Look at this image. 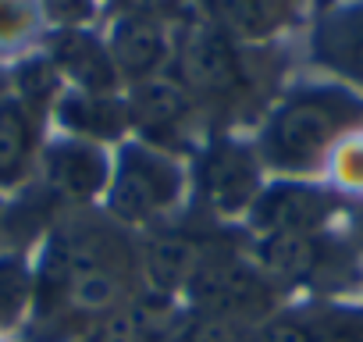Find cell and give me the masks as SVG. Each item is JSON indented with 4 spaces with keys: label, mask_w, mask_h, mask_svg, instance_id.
Masks as SVG:
<instances>
[{
    "label": "cell",
    "mask_w": 363,
    "mask_h": 342,
    "mask_svg": "<svg viewBox=\"0 0 363 342\" xmlns=\"http://www.w3.org/2000/svg\"><path fill=\"white\" fill-rule=\"evenodd\" d=\"M29 342H79L96 321L139 299V243L107 214L54 221L36 260Z\"/></svg>",
    "instance_id": "6da1fadb"
},
{
    "label": "cell",
    "mask_w": 363,
    "mask_h": 342,
    "mask_svg": "<svg viewBox=\"0 0 363 342\" xmlns=\"http://www.w3.org/2000/svg\"><path fill=\"white\" fill-rule=\"evenodd\" d=\"M363 128V96L342 82L292 89L264 121L257 146L260 164L281 171L285 179H303L320 171L335 146Z\"/></svg>",
    "instance_id": "7a4b0ae2"
},
{
    "label": "cell",
    "mask_w": 363,
    "mask_h": 342,
    "mask_svg": "<svg viewBox=\"0 0 363 342\" xmlns=\"http://www.w3.org/2000/svg\"><path fill=\"white\" fill-rule=\"evenodd\" d=\"M186 299L193 314H218L242 324H260L278 310V285L257 267L246 250L225 239H203L196 271L186 285Z\"/></svg>",
    "instance_id": "3957f363"
},
{
    "label": "cell",
    "mask_w": 363,
    "mask_h": 342,
    "mask_svg": "<svg viewBox=\"0 0 363 342\" xmlns=\"http://www.w3.org/2000/svg\"><path fill=\"white\" fill-rule=\"evenodd\" d=\"M171 72V79L186 86L200 107H228L235 100H253L260 86V65L242 50V43H235L207 18L182 29V36L174 40Z\"/></svg>",
    "instance_id": "277c9868"
},
{
    "label": "cell",
    "mask_w": 363,
    "mask_h": 342,
    "mask_svg": "<svg viewBox=\"0 0 363 342\" xmlns=\"http://www.w3.org/2000/svg\"><path fill=\"white\" fill-rule=\"evenodd\" d=\"M182 189H186V179L171 153L143 143H125L111 171L104 207L107 218L121 228L150 232L171 221L174 207L182 204Z\"/></svg>",
    "instance_id": "5b68a950"
},
{
    "label": "cell",
    "mask_w": 363,
    "mask_h": 342,
    "mask_svg": "<svg viewBox=\"0 0 363 342\" xmlns=\"http://www.w3.org/2000/svg\"><path fill=\"white\" fill-rule=\"evenodd\" d=\"M250 257L278 285V292L310 289V292L338 296L359 278L356 250L345 246L331 228L299 232V236H260Z\"/></svg>",
    "instance_id": "8992f818"
},
{
    "label": "cell",
    "mask_w": 363,
    "mask_h": 342,
    "mask_svg": "<svg viewBox=\"0 0 363 342\" xmlns=\"http://www.w3.org/2000/svg\"><path fill=\"white\" fill-rule=\"evenodd\" d=\"M260 167L257 146L232 136H214L196 157V204H203V211L214 218H246L264 189Z\"/></svg>",
    "instance_id": "52a82bcc"
},
{
    "label": "cell",
    "mask_w": 363,
    "mask_h": 342,
    "mask_svg": "<svg viewBox=\"0 0 363 342\" xmlns=\"http://www.w3.org/2000/svg\"><path fill=\"white\" fill-rule=\"evenodd\" d=\"M338 211H342L338 193L313 186V182H303V179H281V182H271L260 189V197L246 211V228L253 239L328 232Z\"/></svg>",
    "instance_id": "ba28073f"
},
{
    "label": "cell",
    "mask_w": 363,
    "mask_h": 342,
    "mask_svg": "<svg viewBox=\"0 0 363 342\" xmlns=\"http://www.w3.org/2000/svg\"><path fill=\"white\" fill-rule=\"evenodd\" d=\"M128 125L143 136V146L174 153V150H189L193 143V128L200 121V104L193 100V93L174 82V79H150L132 86L128 93Z\"/></svg>",
    "instance_id": "9c48e42d"
},
{
    "label": "cell",
    "mask_w": 363,
    "mask_h": 342,
    "mask_svg": "<svg viewBox=\"0 0 363 342\" xmlns=\"http://www.w3.org/2000/svg\"><path fill=\"white\" fill-rule=\"evenodd\" d=\"M200 250L203 236L182 225L167 221L160 228H150L139 243V296L157 307H171L178 296H186Z\"/></svg>",
    "instance_id": "30bf717a"
},
{
    "label": "cell",
    "mask_w": 363,
    "mask_h": 342,
    "mask_svg": "<svg viewBox=\"0 0 363 342\" xmlns=\"http://www.w3.org/2000/svg\"><path fill=\"white\" fill-rule=\"evenodd\" d=\"M111 171L114 164L104 153V146L75 136L54 139L43 150V189L57 204H72L75 211L89 207L100 193H107Z\"/></svg>",
    "instance_id": "8fae6325"
},
{
    "label": "cell",
    "mask_w": 363,
    "mask_h": 342,
    "mask_svg": "<svg viewBox=\"0 0 363 342\" xmlns=\"http://www.w3.org/2000/svg\"><path fill=\"white\" fill-rule=\"evenodd\" d=\"M310 57L363 96V0H345L317 18Z\"/></svg>",
    "instance_id": "7c38bea8"
},
{
    "label": "cell",
    "mask_w": 363,
    "mask_h": 342,
    "mask_svg": "<svg viewBox=\"0 0 363 342\" xmlns=\"http://www.w3.org/2000/svg\"><path fill=\"white\" fill-rule=\"evenodd\" d=\"M107 50L118 75L139 86V82L160 79V72L171 68L174 40H171L167 22L157 15H118Z\"/></svg>",
    "instance_id": "4fadbf2b"
},
{
    "label": "cell",
    "mask_w": 363,
    "mask_h": 342,
    "mask_svg": "<svg viewBox=\"0 0 363 342\" xmlns=\"http://www.w3.org/2000/svg\"><path fill=\"white\" fill-rule=\"evenodd\" d=\"M50 65L79 93H114L121 75L111 61V50L100 36L86 29H57L50 36Z\"/></svg>",
    "instance_id": "5bb4252c"
},
{
    "label": "cell",
    "mask_w": 363,
    "mask_h": 342,
    "mask_svg": "<svg viewBox=\"0 0 363 342\" xmlns=\"http://www.w3.org/2000/svg\"><path fill=\"white\" fill-rule=\"evenodd\" d=\"M303 4L306 0H200V11L235 43H267L299 18Z\"/></svg>",
    "instance_id": "9a60e30c"
},
{
    "label": "cell",
    "mask_w": 363,
    "mask_h": 342,
    "mask_svg": "<svg viewBox=\"0 0 363 342\" xmlns=\"http://www.w3.org/2000/svg\"><path fill=\"white\" fill-rule=\"evenodd\" d=\"M57 125L86 143H114L121 139L132 125H128V104L114 93H65L54 104Z\"/></svg>",
    "instance_id": "2e32d148"
},
{
    "label": "cell",
    "mask_w": 363,
    "mask_h": 342,
    "mask_svg": "<svg viewBox=\"0 0 363 342\" xmlns=\"http://www.w3.org/2000/svg\"><path fill=\"white\" fill-rule=\"evenodd\" d=\"M40 150L36 111H29L18 96L0 100V189H15L33 175Z\"/></svg>",
    "instance_id": "e0dca14e"
},
{
    "label": "cell",
    "mask_w": 363,
    "mask_h": 342,
    "mask_svg": "<svg viewBox=\"0 0 363 342\" xmlns=\"http://www.w3.org/2000/svg\"><path fill=\"white\" fill-rule=\"evenodd\" d=\"M171 328L174 324H167V307H157L139 296L135 303L96 321L79 342H167Z\"/></svg>",
    "instance_id": "ac0fdd59"
},
{
    "label": "cell",
    "mask_w": 363,
    "mask_h": 342,
    "mask_svg": "<svg viewBox=\"0 0 363 342\" xmlns=\"http://www.w3.org/2000/svg\"><path fill=\"white\" fill-rule=\"evenodd\" d=\"M36 296V271L26 253H0V331L22 324L33 310Z\"/></svg>",
    "instance_id": "d6986e66"
},
{
    "label": "cell",
    "mask_w": 363,
    "mask_h": 342,
    "mask_svg": "<svg viewBox=\"0 0 363 342\" xmlns=\"http://www.w3.org/2000/svg\"><path fill=\"white\" fill-rule=\"evenodd\" d=\"M167 342H253V324L218 317V314H186L174 328Z\"/></svg>",
    "instance_id": "ffe728a7"
},
{
    "label": "cell",
    "mask_w": 363,
    "mask_h": 342,
    "mask_svg": "<svg viewBox=\"0 0 363 342\" xmlns=\"http://www.w3.org/2000/svg\"><path fill=\"white\" fill-rule=\"evenodd\" d=\"M306 314L317 342H363V307L328 299L320 307H306Z\"/></svg>",
    "instance_id": "44dd1931"
},
{
    "label": "cell",
    "mask_w": 363,
    "mask_h": 342,
    "mask_svg": "<svg viewBox=\"0 0 363 342\" xmlns=\"http://www.w3.org/2000/svg\"><path fill=\"white\" fill-rule=\"evenodd\" d=\"M11 82L18 86V100L29 107V111H43L47 104L57 100V89H61V75L57 68L50 65V57H29L15 68Z\"/></svg>",
    "instance_id": "7402d4cb"
},
{
    "label": "cell",
    "mask_w": 363,
    "mask_h": 342,
    "mask_svg": "<svg viewBox=\"0 0 363 342\" xmlns=\"http://www.w3.org/2000/svg\"><path fill=\"white\" fill-rule=\"evenodd\" d=\"M253 342H317V338H313V324L306 310L278 307L271 317H264L253 328Z\"/></svg>",
    "instance_id": "603a6c76"
},
{
    "label": "cell",
    "mask_w": 363,
    "mask_h": 342,
    "mask_svg": "<svg viewBox=\"0 0 363 342\" xmlns=\"http://www.w3.org/2000/svg\"><path fill=\"white\" fill-rule=\"evenodd\" d=\"M328 164L335 167L338 189H345L352 197H363V128L352 132V136H345L335 146V153H331Z\"/></svg>",
    "instance_id": "cb8c5ba5"
},
{
    "label": "cell",
    "mask_w": 363,
    "mask_h": 342,
    "mask_svg": "<svg viewBox=\"0 0 363 342\" xmlns=\"http://www.w3.org/2000/svg\"><path fill=\"white\" fill-rule=\"evenodd\" d=\"M36 26L33 0H0V43H15Z\"/></svg>",
    "instance_id": "d4e9b609"
},
{
    "label": "cell",
    "mask_w": 363,
    "mask_h": 342,
    "mask_svg": "<svg viewBox=\"0 0 363 342\" xmlns=\"http://www.w3.org/2000/svg\"><path fill=\"white\" fill-rule=\"evenodd\" d=\"M43 11L57 22V29H82L93 15V0H40Z\"/></svg>",
    "instance_id": "484cf974"
},
{
    "label": "cell",
    "mask_w": 363,
    "mask_h": 342,
    "mask_svg": "<svg viewBox=\"0 0 363 342\" xmlns=\"http://www.w3.org/2000/svg\"><path fill=\"white\" fill-rule=\"evenodd\" d=\"M118 15H157L167 18V11L178 8V0H114Z\"/></svg>",
    "instance_id": "4316f807"
},
{
    "label": "cell",
    "mask_w": 363,
    "mask_h": 342,
    "mask_svg": "<svg viewBox=\"0 0 363 342\" xmlns=\"http://www.w3.org/2000/svg\"><path fill=\"white\" fill-rule=\"evenodd\" d=\"M8 86H11V75L4 72V65H0V100L8 96Z\"/></svg>",
    "instance_id": "83f0119b"
},
{
    "label": "cell",
    "mask_w": 363,
    "mask_h": 342,
    "mask_svg": "<svg viewBox=\"0 0 363 342\" xmlns=\"http://www.w3.org/2000/svg\"><path fill=\"white\" fill-rule=\"evenodd\" d=\"M0 221H4V200H0Z\"/></svg>",
    "instance_id": "f1b7e54d"
}]
</instances>
